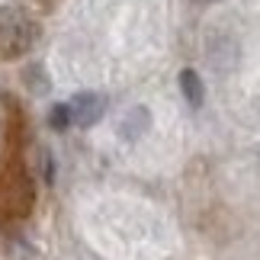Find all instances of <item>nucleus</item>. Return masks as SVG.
Segmentation results:
<instances>
[{
	"label": "nucleus",
	"instance_id": "f03ea898",
	"mask_svg": "<svg viewBox=\"0 0 260 260\" xmlns=\"http://www.w3.org/2000/svg\"><path fill=\"white\" fill-rule=\"evenodd\" d=\"M68 113H71V125H93L103 119L106 113V100L100 93H77L71 103H68Z\"/></svg>",
	"mask_w": 260,
	"mask_h": 260
},
{
	"label": "nucleus",
	"instance_id": "f257e3e1",
	"mask_svg": "<svg viewBox=\"0 0 260 260\" xmlns=\"http://www.w3.org/2000/svg\"><path fill=\"white\" fill-rule=\"evenodd\" d=\"M36 39V26L16 10H0V58H16L29 52Z\"/></svg>",
	"mask_w": 260,
	"mask_h": 260
},
{
	"label": "nucleus",
	"instance_id": "7ed1b4c3",
	"mask_svg": "<svg viewBox=\"0 0 260 260\" xmlns=\"http://www.w3.org/2000/svg\"><path fill=\"white\" fill-rule=\"evenodd\" d=\"M145 128H148V109L135 106V109H128L125 119L119 122V135H122L125 142H135V138L145 135Z\"/></svg>",
	"mask_w": 260,
	"mask_h": 260
},
{
	"label": "nucleus",
	"instance_id": "20e7f679",
	"mask_svg": "<svg viewBox=\"0 0 260 260\" xmlns=\"http://www.w3.org/2000/svg\"><path fill=\"white\" fill-rule=\"evenodd\" d=\"M180 90H183V96H186L189 106L203 103V81H199L196 71H183V74H180Z\"/></svg>",
	"mask_w": 260,
	"mask_h": 260
},
{
	"label": "nucleus",
	"instance_id": "39448f33",
	"mask_svg": "<svg viewBox=\"0 0 260 260\" xmlns=\"http://www.w3.org/2000/svg\"><path fill=\"white\" fill-rule=\"evenodd\" d=\"M52 125H55V128H68V125H71V113H68V103H61V106H55V109H52Z\"/></svg>",
	"mask_w": 260,
	"mask_h": 260
}]
</instances>
